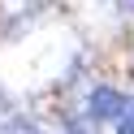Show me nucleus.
Masks as SVG:
<instances>
[{
    "label": "nucleus",
    "instance_id": "nucleus-1",
    "mask_svg": "<svg viewBox=\"0 0 134 134\" xmlns=\"http://www.w3.org/2000/svg\"><path fill=\"white\" fill-rule=\"evenodd\" d=\"M125 108H130V99H125L121 91H113V87H95V95H91V117H99V121H121Z\"/></svg>",
    "mask_w": 134,
    "mask_h": 134
},
{
    "label": "nucleus",
    "instance_id": "nucleus-2",
    "mask_svg": "<svg viewBox=\"0 0 134 134\" xmlns=\"http://www.w3.org/2000/svg\"><path fill=\"white\" fill-rule=\"evenodd\" d=\"M117 134H134V113H125L121 121H117Z\"/></svg>",
    "mask_w": 134,
    "mask_h": 134
},
{
    "label": "nucleus",
    "instance_id": "nucleus-3",
    "mask_svg": "<svg viewBox=\"0 0 134 134\" xmlns=\"http://www.w3.org/2000/svg\"><path fill=\"white\" fill-rule=\"evenodd\" d=\"M9 134H39V130H35V125H13Z\"/></svg>",
    "mask_w": 134,
    "mask_h": 134
}]
</instances>
